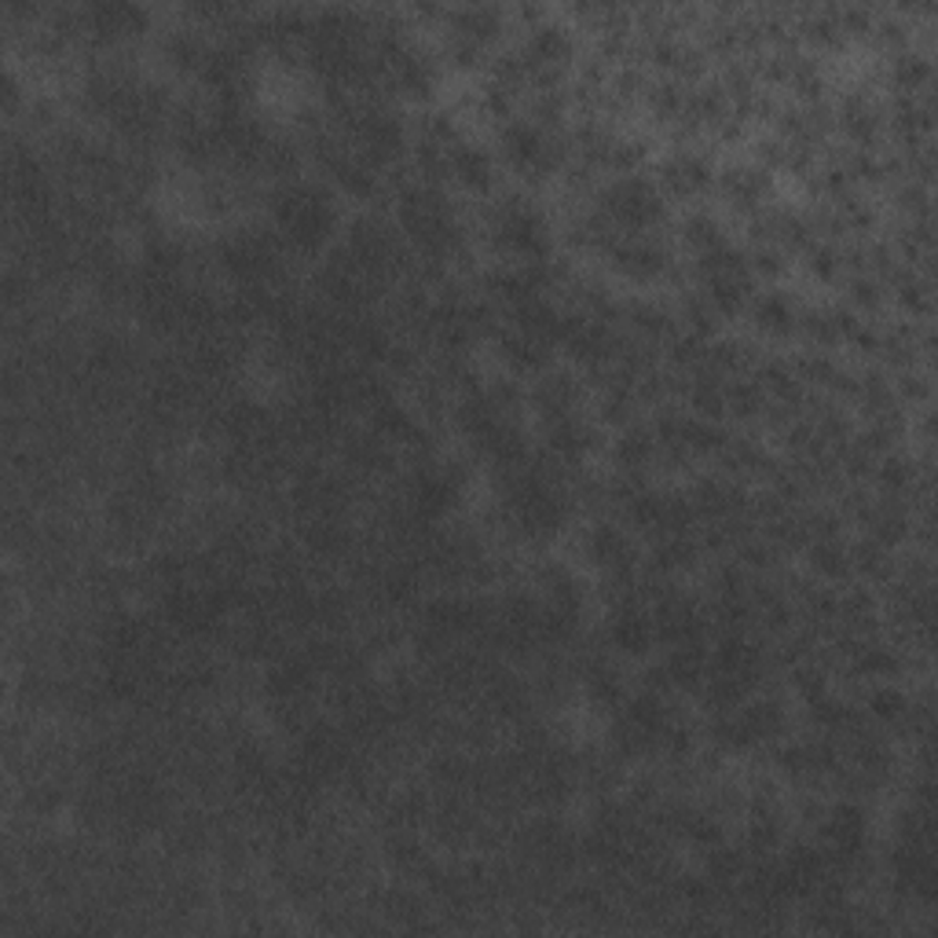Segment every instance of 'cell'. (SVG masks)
<instances>
[{"label": "cell", "instance_id": "obj_1", "mask_svg": "<svg viewBox=\"0 0 938 938\" xmlns=\"http://www.w3.org/2000/svg\"><path fill=\"white\" fill-rule=\"evenodd\" d=\"M275 221L297 249H319L334 227V202L323 187L294 184L275 198Z\"/></svg>", "mask_w": 938, "mask_h": 938}, {"label": "cell", "instance_id": "obj_2", "mask_svg": "<svg viewBox=\"0 0 938 938\" xmlns=\"http://www.w3.org/2000/svg\"><path fill=\"white\" fill-rule=\"evenodd\" d=\"M601 213L609 216L612 224L628 227V232H642V227L656 224L660 213H664V198L653 184L645 180H620L605 191L601 198Z\"/></svg>", "mask_w": 938, "mask_h": 938}, {"label": "cell", "instance_id": "obj_3", "mask_svg": "<svg viewBox=\"0 0 938 938\" xmlns=\"http://www.w3.org/2000/svg\"><path fill=\"white\" fill-rule=\"evenodd\" d=\"M496 238L524 261H539L550 246L547 221L539 216V210H532V202H517V198H510L507 206L499 210Z\"/></svg>", "mask_w": 938, "mask_h": 938}, {"label": "cell", "instance_id": "obj_4", "mask_svg": "<svg viewBox=\"0 0 938 938\" xmlns=\"http://www.w3.org/2000/svg\"><path fill=\"white\" fill-rule=\"evenodd\" d=\"M502 159L524 176H547L554 170V147L547 132L532 122H513L502 129Z\"/></svg>", "mask_w": 938, "mask_h": 938}, {"label": "cell", "instance_id": "obj_5", "mask_svg": "<svg viewBox=\"0 0 938 938\" xmlns=\"http://www.w3.org/2000/svg\"><path fill=\"white\" fill-rule=\"evenodd\" d=\"M448 170L459 176V184H466L469 191H488L491 176H496V165L480 147H469V143H455L448 151Z\"/></svg>", "mask_w": 938, "mask_h": 938}, {"label": "cell", "instance_id": "obj_6", "mask_svg": "<svg viewBox=\"0 0 938 938\" xmlns=\"http://www.w3.org/2000/svg\"><path fill=\"white\" fill-rule=\"evenodd\" d=\"M612 261H616V268L623 275H631V279H649V275H656L664 268V254H660L653 243H642V238H628V243L612 246Z\"/></svg>", "mask_w": 938, "mask_h": 938}, {"label": "cell", "instance_id": "obj_7", "mask_svg": "<svg viewBox=\"0 0 938 938\" xmlns=\"http://www.w3.org/2000/svg\"><path fill=\"white\" fill-rule=\"evenodd\" d=\"M499 27H502V16L496 8H462V11H455V19H451L455 41H466L473 48L496 38Z\"/></svg>", "mask_w": 938, "mask_h": 938}, {"label": "cell", "instance_id": "obj_8", "mask_svg": "<svg viewBox=\"0 0 938 938\" xmlns=\"http://www.w3.org/2000/svg\"><path fill=\"white\" fill-rule=\"evenodd\" d=\"M591 554H594V561L601 564V569L623 572L631 564V543H628V536L616 532V528L601 524L598 532L591 536Z\"/></svg>", "mask_w": 938, "mask_h": 938}, {"label": "cell", "instance_id": "obj_9", "mask_svg": "<svg viewBox=\"0 0 938 938\" xmlns=\"http://www.w3.org/2000/svg\"><path fill=\"white\" fill-rule=\"evenodd\" d=\"M649 639H653V628H649L642 609H623L616 620H612V642H616L623 653H642L649 649Z\"/></svg>", "mask_w": 938, "mask_h": 938}, {"label": "cell", "instance_id": "obj_10", "mask_svg": "<svg viewBox=\"0 0 938 938\" xmlns=\"http://www.w3.org/2000/svg\"><path fill=\"white\" fill-rule=\"evenodd\" d=\"M92 27L100 33H125V30H136V22L143 19L140 8H129V4H95L89 11Z\"/></svg>", "mask_w": 938, "mask_h": 938}, {"label": "cell", "instance_id": "obj_11", "mask_svg": "<svg viewBox=\"0 0 938 938\" xmlns=\"http://www.w3.org/2000/svg\"><path fill=\"white\" fill-rule=\"evenodd\" d=\"M755 319H759V327L769 334H788L792 323H796V308H792L781 294H766L759 300V308H755Z\"/></svg>", "mask_w": 938, "mask_h": 938}, {"label": "cell", "instance_id": "obj_12", "mask_svg": "<svg viewBox=\"0 0 938 938\" xmlns=\"http://www.w3.org/2000/svg\"><path fill=\"white\" fill-rule=\"evenodd\" d=\"M667 184L675 191H701L707 184V165L696 159H679L667 165Z\"/></svg>", "mask_w": 938, "mask_h": 938}, {"label": "cell", "instance_id": "obj_13", "mask_svg": "<svg viewBox=\"0 0 938 938\" xmlns=\"http://www.w3.org/2000/svg\"><path fill=\"white\" fill-rule=\"evenodd\" d=\"M873 712L880 715V718H898L901 712H906V704H901V693L880 690V693L873 696Z\"/></svg>", "mask_w": 938, "mask_h": 938}]
</instances>
